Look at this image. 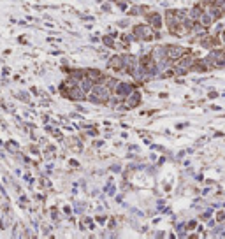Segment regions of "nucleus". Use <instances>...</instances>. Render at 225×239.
Listing matches in <instances>:
<instances>
[{
    "label": "nucleus",
    "instance_id": "1",
    "mask_svg": "<svg viewBox=\"0 0 225 239\" xmlns=\"http://www.w3.org/2000/svg\"><path fill=\"white\" fill-rule=\"evenodd\" d=\"M109 99V92H107V88L106 86H93V97H92V100L93 102H102V100H107Z\"/></svg>",
    "mask_w": 225,
    "mask_h": 239
},
{
    "label": "nucleus",
    "instance_id": "2",
    "mask_svg": "<svg viewBox=\"0 0 225 239\" xmlns=\"http://www.w3.org/2000/svg\"><path fill=\"white\" fill-rule=\"evenodd\" d=\"M134 32H136V35L137 37H141V39H151V30L148 28V27H144V25H139V27H136V30H134Z\"/></svg>",
    "mask_w": 225,
    "mask_h": 239
},
{
    "label": "nucleus",
    "instance_id": "3",
    "mask_svg": "<svg viewBox=\"0 0 225 239\" xmlns=\"http://www.w3.org/2000/svg\"><path fill=\"white\" fill-rule=\"evenodd\" d=\"M132 84H127V83H121V84H118V95L120 97H128L130 93H132Z\"/></svg>",
    "mask_w": 225,
    "mask_h": 239
},
{
    "label": "nucleus",
    "instance_id": "4",
    "mask_svg": "<svg viewBox=\"0 0 225 239\" xmlns=\"http://www.w3.org/2000/svg\"><path fill=\"white\" fill-rule=\"evenodd\" d=\"M181 55H183V49L179 46H169L167 48V56L169 58H179Z\"/></svg>",
    "mask_w": 225,
    "mask_h": 239
},
{
    "label": "nucleus",
    "instance_id": "5",
    "mask_svg": "<svg viewBox=\"0 0 225 239\" xmlns=\"http://www.w3.org/2000/svg\"><path fill=\"white\" fill-rule=\"evenodd\" d=\"M109 67H113V69H121V67H125L123 56H115V58H111V62H109Z\"/></svg>",
    "mask_w": 225,
    "mask_h": 239
},
{
    "label": "nucleus",
    "instance_id": "6",
    "mask_svg": "<svg viewBox=\"0 0 225 239\" xmlns=\"http://www.w3.org/2000/svg\"><path fill=\"white\" fill-rule=\"evenodd\" d=\"M69 97L74 99V100H83L84 99V90L83 88H72V92L69 93Z\"/></svg>",
    "mask_w": 225,
    "mask_h": 239
},
{
    "label": "nucleus",
    "instance_id": "7",
    "mask_svg": "<svg viewBox=\"0 0 225 239\" xmlns=\"http://www.w3.org/2000/svg\"><path fill=\"white\" fill-rule=\"evenodd\" d=\"M86 74H88V77H90V79H93V81H99V79L102 77V72H100V71H95V69L86 71Z\"/></svg>",
    "mask_w": 225,
    "mask_h": 239
},
{
    "label": "nucleus",
    "instance_id": "8",
    "mask_svg": "<svg viewBox=\"0 0 225 239\" xmlns=\"http://www.w3.org/2000/svg\"><path fill=\"white\" fill-rule=\"evenodd\" d=\"M93 86V79H90V77H86V79H83V83H81V88L84 90V92H90V88Z\"/></svg>",
    "mask_w": 225,
    "mask_h": 239
},
{
    "label": "nucleus",
    "instance_id": "9",
    "mask_svg": "<svg viewBox=\"0 0 225 239\" xmlns=\"http://www.w3.org/2000/svg\"><path fill=\"white\" fill-rule=\"evenodd\" d=\"M150 21H151V25H153L155 28H158V27L162 25V23H160V16H158V14H151V16H150Z\"/></svg>",
    "mask_w": 225,
    "mask_h": 239
},
{
    "label": "nucleus",
    "instance_id": "10",
    "mask_svg": "<svg viewBox=\"0 0 225 239\" xmlns=\"http://www.w3.org/2000/svg\"><path fill=\"white\" fill-rule=\"evenodd\" d=\"M139 99H141V95L139 93H132L130 97H128V105H137V102H139Z\"/></svg>",
    "mask_w": 225,
    "mask_h": 239
},
{
    "label": "nucleus",
    "instance_id": "11",
    "mask_svg": "<svg viewBox=\"0 0 225 239\" xmlns=\"http://www.w3.org/2000/svg\"><path fill=\"white\" fill-rule=\"evenodd\" d=\"M199 18H200V23L204 25V27H209V25H211V16H208V14H200Z\"/></svg>",
    "mask_w": 225,
    "mask_h": 239
},
{
    "label": "nucleus",
    "instance_id": "12",
    "mask_svg": "<svg viewBox=\"0 0 225 239\" xmlns=\"http://www.w3.org/2000/svg\"><path fill=\"white\" fill-rule=\"evenodd\" d=\"M104 42H106V44H107V46H111V44H113V40H111L109 37H106V39H104Z\"/></svg>",
    "mask_w": 225,
    "mask_h": 239
}]
</instances>
